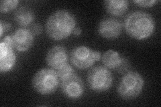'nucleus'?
Segmentation results:
<instances>
[{"label": "nucleus", "instance_id": "1", "mask_svg": "<svg viewBox=\"0 0 161 107\" xmlns=\"http://www.w3.org/2000/svg\"><path fill=\"white\" fill-rule=\"evenodd\" d=\"M77 27V19L69 10H56L48 18L45 30L48 36L54 41H61L71 35Z\"/></svg>", "mask_w": 161, "mask_h": 107}, {"label": "nucleus", "instance_id": "2", "mask_svg": "<svg viewBox=\"0 0 161 107\" xmlns=\"http://www.w3.org/2000/svg\"><path fill=\"white\" fill-rule=\"evenodd\" d=\"M124 28L130 38L145 40L152 35L155 30V22L148 13L136 11L131 12L125 19Z\"/></svg>", "mask_w": 161, "mask_h": 107}, {"label": "nucleus", "instance_id": "3", "mask_svg": "<svg viewBox=\"0 0 161 107\" xmlns=\"http://www.w3.org/2000/svg\"><path fill=\"white\" fill-rule=\"evenodd\" d=\"M145 81L142 75L137 71H128L121 78L117 92L119 97L125 100H132L142 94Z\"/></svg>", "mask_w": 161, "mask_h": 107}, {"label": "nucleus", "instance_id": "4", "mask_svg": "<svg viewBox=\"0 0 161 107\" xmlns=\"http://www.w3.org/2000/svg\"><path fill=\"white\" fill-rule=\"evenodd\" d=\"M60 83L57 71L50 68L40 69L35 73L32 80L34 90L42 96L54 94Z\"/></svg>", "mask_w": 161, "mask_h": 107}, {"label": "nucleus", "instance_id": "5", "mask_svg": "<svg viewBox=\"0 0 161 107\" xmlns=\"http://www.w3.org/2000/svg\"><path fill=\"white\" fill-rule=\"evenodd\" d=\"M87 81L91 90L102 93L112 88L114 76L111 71L104 66H97L89 71Z\"/></svg>", "mask_w": 161, "mask_h": 107}, {"label": "nucleus", "instance_id": "6", "mask_svg": "<svg viewBox=\"0 0 161 107\" xmlns=\"http://www.w3.org/2000/svg\"><path fill=\"white\" fill-rule=\"evenodd\" d=\"M102 53L93 50L86 45H78L73 49L70 55V60L75 68L86 70L102 59Z\"/></svg>", "mask_w": 161, "mask_h": 107}, {"label": "nucleus", "instance_id": "7", "mask_svg": "<svg viewBox=\"0 0 161 107\" xmlns=\"http://www.w3.org/2000/svg\"><path fill=\"white\" fill-rule=\"evenodd\" d=\"M60 86L63 94L70 100L80 99L85 93L83 81L76 74L60 80Z\"/></svg>", "mask_w": 161, "mask_h": 107}, {"label": "nucleus", "instance_id": "8", "mask_svg": "<svg viewBox=\"0 0 161 107\" xmlns=\"http://www.w3.org/2000/svg\"><path fill=\"white\" fill-rule=\"evenodd\" d=\"M123 28V24L119 20L113 18H108L103 19L99 22L97 31L99 34L104 39L114 40L120 36Z\"/></svg>", "mask_w": 161, "mask_h": 107}, {"label": "nucleus", "instance_id": "9", "mask_svg": "<svg viewBox=\"0 0 161 107\" xmlns=\"http://www.w3.org/2000/svg\"><path fill=\"white\" fill-rule=\"evenodd\" d=\"M11 36L14 48L20 52L28 51L34 42V35L26 28L17 29Z\"/></svg>", "mask_w": 161, "mask_h": 107}, {"label": "nucleus", "instance_id": "10", "mask_svg": "<svg viewBox=\"0 0 161 107\" xmlns=\"http://www.w3.org/2000/svg\"><path fill=\"white\" fill-rule=\"evenodd\" d=\"M69 54L61 45H56L50 48L46 56V62L50 68L57 70L69 63Z\"/></svg>", "mask_w": 161, "mask_h": 107}, {"label": "nucleus", "instance_id": "11", "mask_svg": "<svg viewBox=\"0 0 161 107\" xmlns=\"http://www.w3.org/2000/svg\"><path fill=\"white\" fill-rule=\"evenodd\" d=\"M16 63V55L12 45L3 41L0 42V72L7 73L12 70Z\"/></svg>", "mask_w": 161, "mask_h": 107}, {"label": "nucleus", "instance_id": "12", "mask_svg": "<svg viewBox=\"0 0 161 107\" xmlns=\"http://www.w3.org/2000/svg\"><path fill=\"white\" fill-rule=\"evenodd\" d=\"M35 19V15L32 10L28 7L18 8L14 13V20L21 28H26L31 25Z\"/></svg>", "mask_w": 161, "mask_h": 107}, {"label": "nucleus", "instance_id": "13", "mask_svg": "<svg viewBox=\"0 0 161 107\" xmlns=\"http://www.w3.org/2000/svg\"><path fill=\"white\" fill-rule=\"evenodd\" d=\"M103 5L106 12L114 16H122L129 8V2L125 0H107Z\"/></svg>", "mask_w": 161, "mask_h": 107}, {"label": "nucleus", "instance_id": "14", "mask_svg": "<svg viewBox=\"0 0 161 107\" xmlns=\"http://www.w3.org/2000/svg\"><path fill=\"white\" fill-rule=\"evenodd\" d=\"M102 61L103 66L109 70H117L122 62L123 57L116 50H108L102 56Z\"/></svg>", "mask_w": 161, "mask_h": 107}, {"label": "nucleus", "instance_id": "15", "mask_svg": "<svg viewBox=\"0 0 161 107\" xmlns=\"http://www.w3.org/2000/svg\"><path fill=\"white\" fill-rule=\"evenodd\" d=\"M19 2L18 0H2L0 3V12L2 13H7L16 9Z\"/></svg>", "mask_w": 161, "mask_h": 107}, {"label": "nucleus", "instance_id": "16", "mask_svg": "<svg viewBox=\"0 0 161 107\" xmlns=\"http://www.w3.org/2000/svg\"><path fill=\"white\" fill-rule=\"evenodd\" d=\"M56 71L58 74L60 80H62L69 77L70 76H72L76 74L73 66L71 65H70L69 63Z\"/></svg>", "mask_w": 161, "mask_h": 107}, {"label": "nucleus", "instance_id": "17", "mask_svg": "<svg viewBox=\"0 0 161 107\" xmlns=\"http://www.w3.org/2000/svg\"><path fill=\"white\" fill-rule=\"evenodd\" d=\"M133 2L141 8H148L154 6L155 4L158 3V1H156V0H136Z\"/></svg>", "mask_w": 161, "mask_h": 107}, {"label": "nucleus", "instance_id": "18", "mask_svg": "<svg viewBox=\"0 0 161 107\" xmlns=\"http://www.w3.org/2000/svg\"><path fill=\"white\" fill-rule=\"evenodd\" d=\"M130 67V64L129 60L127 58H125L123 57L122 62L121 63L119 67L118 68L117 71L120 73H124L125 72H127Z\"/></svg>", "mask_w": 161, "mask_h": 107}, {"label": "nucleus", "instance_id": "19", "mask_svg": "<svg viewBox=\"0 0 161 107\" xmlns=\"http://www.w3.org/2000/svg\"><path fill=\"white\" fill-rule=\"evenodd\" d=\"M30 30L34 35H39L42 32V26L40 24H33L30 25Z\"/></svg>", "mask_w": 161, "mask_h": 107}, {"label": "nucleus", "instance_id": "20", "mask_svg": "<svg viewBox=\"0 0 161 107\" xmlns=\"http://www.w3.org/2000/svg\"><path fill=\"white\" fill-rule=\"evenodd\" d=\"M82 34V29L79 27H76L75 28L73 34L75 36H79V35Z\"/></svg>", "mask_w": 161, "mask_h": 107}, {"label": "nucleus", "instance_id": "21", "mask_svg": "<svg viewBox=\"0 0 161 107\" xmlns=\"http://www.w3.org/2000/svg\"><path fill=\"white\" fill-rule=\"evenodd\" d=\"M3 22L2 21H1V22H0V29H1V31H0V36L2 37L3 35Z\"/></svg>", "mask_w": 161, "mask_h": 107}]
</instances>
